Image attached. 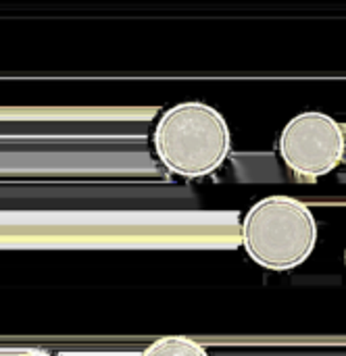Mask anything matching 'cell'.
Returning <instances> with one entry per match:
<instances>
[{
  "mask_svg": "<svg viewBox=\"0 0 346 356\" xmlns=\"http://www.w3.org/2000/svg\"><path fill=\"white\" fill-rule=\"evenodd\" d=\"M15 356H54V355H48V353H40V350H27V353H19V355Z\"/></svg>",
  "mask_w": 346,
  "mask_h": 356,
  "instance_id": "obj_5",
  "label": "cell"
},
{
  "mask_svg": "<svg viewBox=\"0 0 346 356\" xmlns=\"http://www.w3.org/2000/svg\"><path fill=\"white\" fill-rule=\"evenodd\" d=\"M320 238L313 211L284 194L257 200L240 225V242L246 257L267 271H292L307 263Z\"/></svg>",
  "mask_w": 346,
  "mask_h": 356,
  "instance_id": "obj_2",
  "label": "cell"
},
{
  "mask_svg": "<svg viewBox=\"0 0 346 356\" xmlns=\"http://www.w3.org/2000/svg\"><path fill=\"white\" fill-rule=\"evenodd\" d=\"M140 356H209L205 346H200L196 340L186 336H167L155 340L150 346L144 348Z\"/></svg>",
  "mask_w": 346,
  "mask_h": 356,
  "instance_id": "obj_4",
  "label": "cell"
},
{
  "mask_svg": "<svg viewBox=\"0 0 346 356\" xmlns=\"http://www.w3.org/2000/svg\"><path fill=\"white\" fill-rule=\"evenodd\" d=\"M159 163L184 179H200L223 167L232 152V129L211 104L188 100L167 108L152 129Z\"/></svg>",
  "mask_w": 346,
  "mask_h": 356,
  "instance_id": "obj_1",
  "label": "cell"
},
{
  "mask_svg": "<svg viewBox=\"0 0 346 356\" xmlns=\"http://www.w3.org/2000/svg\"><path fill=\"white\" fill-rule=\"evenodd\" d=\"M346 152L343 125L328 113L305 111L292 117L278 138V154L301 179H320L338 169Z\"/></svg>",
  "mask_w": 346,
  "mask_h": 356,
  "instance_id": "obj_3",
  "label": "cell"
},
{
  "mask_svg": "<svg viewBox=\"0 0 346 356\" xmlns=\"http://www.w3.org/2000/svg\"><path fill=\"white\" fill-rule=\"evenodd\" d=\"M345 269H346V248H345Z\"/></svg>",
  "mask_w": 346,
  "mask_h": 356,
  "instance_id": "obj_6",
  "label": "cell"
}]
</instances>
